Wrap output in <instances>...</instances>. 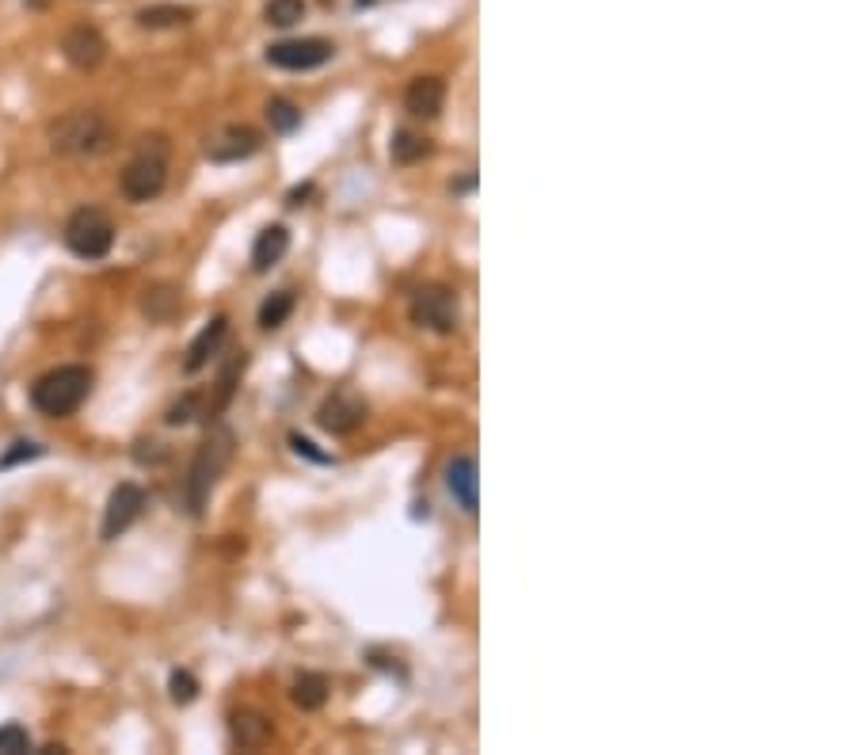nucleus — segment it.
Wrapping results in <instances>:
<instances>
[{"mask_svg": "<svg viewBox=\"0 0 857 755\" xmlns=\"http://www.w3.org/2000/svg\"><path fill=\"white\" fill-rule=\"evenodd\" d=\"M233 443L237 439L226 423L210 428L203 443H198L195 462H191V469H188V484H183V500H188V512L195 515V519L206 512V504H210L221 474H226L229 462H233Z\"/></svg>", "mask_w": 857, "mask_h": 755, "instance_id": "obj_1", "label": "nucleus"}, {"mask_svg": "<svg viewBox=\"0 0 857 755\" xmlns=\"http://www.w3.org/2000/svg\"><path fill=\"white\" fill-rule=\"evenodd\" d=\"M92 371L81 363H65V367H53V371H46L43 378H35V385H31V405H35V412L50 416V420H65V416H73L76 408L88 400L92 393Z\"/></svg>", "mask_w": 857, "mask_h": 755, "instance_id": "obj_2", "label": "nucleus"}, {"mask_svg": "<svg viewBox=\"0 0 857 755\" xmlns=\"http://www.w3.org/2000/svg\"><path fill=\"white\" fill-rule=\"evenodd\" d=\"M114 145V127L92 107H76V111L61 115L50 122V149L61 157H99Z\"/></svg>", "mask_w": 857, "mask_h": 755, "instance_id": "obj_3", "label": "nucleus"}, {"mask_svg": "<svg viewBox=\"0 0 857 755\" xmlns=\"http://www.w3.org/2000/svg\"><path fill=\"white\" fill-rule=\"evenodd\" d=\"M168 188V137H142L137 153L119 176V191L126 203H153Z\"/></svg>", "mask_w": 857, "mask_h": 755, "instance_id": "obj_4", "label": "nucleus"}, {"mask_svg": "<svg viewBox=\"0 0 857 755\" xmlns=\"http://www.w3.org/2000/svg\"><path fill=\"white\" fill-rule=\"evenodd\" d=\"M61 241L76 260H104L114 249V221L99 206H81L69 214Z\"/></svg>", "mask_w": 857, "mask_h": 755, "instance_id": "obj_5", "label": "nucleus"}, {"mask_svg": "<svg viewBox=\"0 0 857 755\" xmlns=\"http://www.w3.org/2000/svg\"><path fill=\"white\" fill-rule=\"evenodd\" d=\"M408 317H412V325L427 328V333H438V336H450L458 333V295H454L450 287H443V283H431V287H420L412 295V305H408Z\"/></svg>", "mask_w": 857, "mask_h": 755, "instance_id": "obj_6", "label": "nucleus"}, {"mask_svg": "<svg viewBox=\"0 0 857 755\" xmlns=\"http://www.w3.org/2000/svg\"><path fill=\"white\" fill-rule=\"evenodd\" d=\"M336 46L328 38H282V43L267 46V61L286 73H309V69H321L331 61Z\"/></svg>", "mask_w": 857, "mask_h": 755, "instance_id": "obj_7", "label": "nucleus"}, {"mask_svg": "<svg viewBox=\"0 0 857 755\" xmlns=\"http://www.w3.org/2000/svg\"><path fill=\"white\" fill-rule=\"evenodd\" d=\"M264 149V134L256 127H244V122H229V127L214 130L206 137V157L214 165H237V160H249Z\"/></svg>", "mask_w": 857, "mask_h": 755, "instance_id": "obj_8", "label": "nucleus"}, {"mask_svg": "<svg viewBox=\"0 0 857 755\" xmlns=\"http://www.w3.org/2000/svg\"><path fill=\"white\" fill-rule=\"evenodd\" d=\"M142 512H145V489L134 481H122L119 489H111V496H107L99 538H104V542H114V538L126 535V530L134 527Z\"/></svg>", "mask_w": 857, "mask_h": 755, "instance_id": "obj_9", "label": "nucleus"}, {"mask_svg": "<svg viewBox=\"0 0 857 755\" xmlns=\"http://www.w3.org/2000/svg\"><path fill=\"white\" fill-rule=\"evenodd\" d=\"M316 423L331 435H351L366 423V400L351 390H336L321 408H316Z\"/></svg>", "mask_w": 857, "mask_h": 755, "instance_id": "obj_10", "label": "nucleus"}, {"mask_svg": "<svg viewBox=\"0 0 857 755\" xmlns=\"http://www.w3.org/2000/svg\"><path fill=\"white\" fill-rule=\"evenodd\" d=\"M61 53H65V61L73 69L92 73V69H99V65H104V58H107L104 31L92 27V23H76V27H69L65 38H61Z\"/></svg>", "mask_w": 857, "mask_h": 755, "instance_id": "obj_11", "label": "nucleus"}, {"mask_svg": "<svg viewBox=\"0 0 857 755\" xmlns=\"http://www.w3.org/2000/svg\"><path fill=\"white\" fill-rule=\"evenodd\" d=\"M446 489H450V496L458 500L466 512H476V504H481V474H476L473 454H458V458L446 466Z\"/></svg>", "mask_w": 857, "mask_h": 755, "instance_id": "obj_12", "label": "nucleus"}, {"mask_svg": "<svg viewBox=\"0 0 857 755\" xmlns=\"http://www.w3.org/2000/svg\"><path fill=\"white\" fill-rule=\"evenodd\" d=\"M446 104V84L443 76H412L405 88V107L415 119H438Z\"/></svg>", "mask_w": 857, "mask_h": 755, "instance_id": "obj_13", "label": "nucleus"}, {"mask_svg": "<svg viewBox=\"0 0 857 755\" xmlns=\"http://www.w3.org/2000/svg\"><path fill=\"white\" fill-rule=\"evenodd\" d=\"M226 336H229V317H226V313H218V317H214L210 325H206L203 333H198L195 340H191L188 359H183V371H188V374H198V371H203V367L210 363V359L221 351V344H226Z\"/></svg>", "mask_w": 857, "mask_h": 755, "instance_id": "obj_14", "label": "nucleus"}, {"mask_svg": "<svg viewBox=\"0 0 857 755\" xmlns=\"http://www.w3.org/2000/svg\"><path fill=\"white\" fill-rule=\"evenodd\" d=\"M271 721L264 718L259 710H237L233 718H229V736H233L237 748L244 752H259L271 744Z\"/></svg>", "mask_w": 857, "mask_h": 755, "instance_id": "obj_15", "label": "nucleus"}, {"mask_svg": "<svg viewBox=\"0 0 857 755\" xmlns=\"http://www.w3.org/2000/svg\"><path fill=\"white\" fill-rule=\"evenodd\" d=\"M180 310H183L180 287H172V283H153V287H145L142 313H145L149 321H157V325H168V321H172Z\"/></svg>", "mask_w": 857, "mask_h": 755, "instance_id": "obj_16", "label": "nucleus"}, {"mask_svg": "<svg viewBox=\"0 0 857 755\" xmlns=\"http://www.w3.org/2000/svg\"><path fill=\"white\" fill-rule=\"evenodd\" d=\"M290 252V229L286 226H267L259 229L256 244H252V267L256 272H271L275 264Z\"/></svg>", "mask_w": 857, "mask_h": 755, "instance_id": "obj_17", "label": "nucleus"}, {"mask_svg": "<svg viewBox=\"0 0 857 755\" xmlns=\"http://www.w3.org/2000/svg\"><path fill=\"white\" fill-rule=\"evenodd\" d=\"M328 695H331V683H328V675H321V672L298 675V680H293V687H290L293 706H298V710H305V714L321 710V706L328 703Z\"/></svg>", "mask_w": 857, "mask_h": 755, "instance_id": "obj_18", "label": "nucleus"}, {"mask_svg": "<svg viewBox=\"0 0 857 755\" xmlns=\"http://www.w3.org/2000/svg\"><path fill=\"white\" fill-rule=\"evenodd\" d=\"M244 367H249V356H244V351H237V356L229 359L226 367H221L218 390H214V400H210V408H206V416H221V412H226L229 400H233V393H237V385H241Z\"/></svg>", "mask_w": 857, "mask_h": 755, "instance_id": "obj_19", "label": "nucleus"}, {"mask_svg": "<svg viewBox=\"0 0 857 755\" xmlns=\"http://www.w3.org/2000/svg\"><path fill=\"white\" fill-rule=\"evenodd\" d=\"M195 20V12L183 4H149L137 12V23H142L145 31H165V27H183V23Z\"/></svg>", "mask_w": 857, "mask_h": 755, "instance_id": "obj_20", "label": "nucleus"}, {"mask_svg": "<svg viewBox=\"0 0 857 755\" xmlns=\"http://www.w3.org/2000/svg\"><path fill=\"white\" fill-rule=\"evenodd\" d=\"M293 305H298L293 290H275V295H267L264 305H259V328H264V333H275V328H282L286 321H290Z\"/></svg>", "mask_w": 857, "mask_h": 755, "instance_id": "obj_21", "label": "nucleus"}, {"mask_svg": "<svg viewBox=\"0 0 857 755\" xmlns=\"http://www.w3.org/2000/svg\"><path fill=\"white\" fill-rule=\"evenodd\" d=\"M389 153L397 165H415V160H423L431 153V142L423 134H415V130H397L389 142Z\"/></svg>", "mask_w": 857, "mask_h": 755, "instance_id": "obj_22", "label": "nucleus"}, {"mask_svg": "<svg viewBox=\"0 0 857 755\" xmlns=\"http://www.w3.org/2000/svg\"><path fill=\"white\" fill-rule=\"evenodd\" d=\"M267 122H271L275 134H293V130L301 127L298 104H293V99H286V96L267 99Z\"/></svg>", "mask_w": 857, "mask_h": 755, "instance_id": "obj_23", "label": "nucleus"}, {"mask_svg": "<svg viewBox=\"0 0 857 755\" xmlns=\"http://www.w3.org/2000/svg\"><path fill=\"white\" fill-rule=\"evenodd\" d=\"M264 20L271 27H293L298 20H305V0H267Z\"/></svg>", "mask_w": 857, "mask_h": 755, "instance_id": "obj_24", "label": "nucleus"}, {"mask_svg": "<svg viewBox=\"0 0 857 755\" xmlns=\"http://www.w3.org/2000/svg\"><path fill=\"white\" fill-rule=\"evenodd\" d=\"M168 695H172L176 706H191L198 698V680L191 672H183V668H176V672L168 675Z\"/></svg>", "mask_w": 857, "mask_h": 755, "instance_id": "obj_25", "label": "nucleus"}, {"mask_svg": "<svg viewBox=\"0 0 857 755\" xmlns=\"http://www.w3.org/2000/svg\"><path fill=\"white\" fill-rule=\"evenodd\" d=\"M195 416H206V408H203V397L198 393H188L183 400H176L172 408H168V416L165 420L172 423V428H180V423H191Z\"/></svg>", "mask_w": 857, "mask_h": 755, "instance_id": "obj_26", "label": "nucleus"}, {"mask_svg": "<svg viewBox=\"0 0 857 755\" xmlns=\"http://www.w3.org/2000/svg\"><path fill=\"white\" fill-rule=\"evenodd\" d=\"M31 748V736L23 726H15V721H8L4 729H0V755H15V752H27Z\"/></svg>", "mask_w": 857, "mask_h": 755, "instance_id": "obj_27", "label": "nucleus"}, {"mask_svg": "<svg viewBox=\"0 0 857 755\" xmlns=\"http://www.w3.org/2000/svg\"><path fill=\"white\" fill-rule=\"evenodd\" d=\"M38 454H43V446L38 443H12V451L0 454V469H12V466H20V462L38 458Z\"/></svg>", "mask_w": 857, "mask_h": 755, "instance_id": "obj_28", "label": "nucleus"}, {"mask_svg": "<svg viewBox=\"0 0 857 755\" xmlns=\"http://www.w3.org/2000/svg\"><path fill=\"white\" fill-rule=\"evenodd\" d=\"M290 446H293V451H298V454H301V458L316 462V466H328V462H331V454L316 451V443H313V439L298 435V431H293V435H290Z\"/></svg>", "mask_w": 857, "mask_h": 755, "instance_id": "obj_29", "label": "nucleus"}]
</instances>
